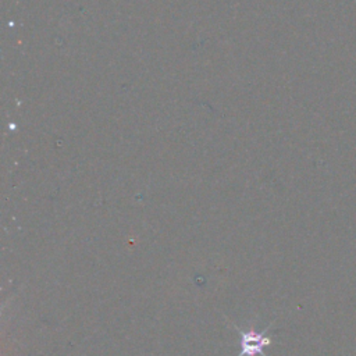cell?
<instances>
[{
  "label": "cell",
  "instance_id": "1",
  "mask_svg": "<svg viewBox=\"0 0 356 356\" xmlns=\"http://www.w3.org/2000/svg\"><path fill=\"white\" fill-rule=\"evenodd\" d=\"M272 326L273 323L267 329H264L262 333H257L253 329H251L249 331H242L240 327L234 326L241 335V352L238 356H266L264 348L273 342V338L267 334Z\"/></svg>",
  "mask_w": 356,
  "mask_h": 356
}]
</instances>
